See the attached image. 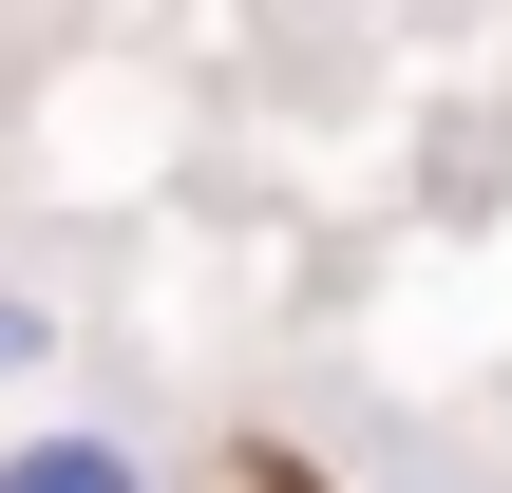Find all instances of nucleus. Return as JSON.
Wrapping results in <instances>:
<instances>
[{"mask_svg": "<svg viewBox=\"0 0 512 493\" xmlns=\"http://www.w3.org/2000/svg\"><path fill=\"white\" fill-rule=\"evenodd\" d=\"M0 493H152V456L114 418H38V437H0Z\"/></svg>", "mask_w": 512, "mask_h": 493, "instance_id": "1", "label": "nucleus"}, {"mask_svg": "<svg viewBox=\"0 0 512 493\" xmlns=\"http://www.w3.org/2000/svg\"><path fill=\"white\" fill-rule=\"evenodd\" d=\"M38 361H57V304H38V285H0V380H38Z\"/></svg>", "mask_w": 512, "mask_h": 493, "instance_id": "2", "label": "nucleus"}]
</instances>
